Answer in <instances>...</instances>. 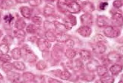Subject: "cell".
<instances>
[{"instance_id": "60d3db41", "label": "cell", "mask_w": 123, "mask_h": 83, "mask_svg": "<svg viewBox=\"0 0 123 83\" xmlns=\"http://www.w3.org/2000/svg\"><path fill=\"white\" fill-rule=\"evenodd\" d=\"M108 6V3L107 2H103L100 4V9L101 10H104V9Z\"/></svg>"}, {"instance_id": "603a6c76", "label": "cell", "mask_w": 123, "mask_h": 83, "mask_svg": "<svg viewBox=\"0 0 123 83\" xmlns=\"http://www.w3.org/2000/svg\"><path fill=\"white\" fill-rule=\"evenodd\" d=\"M9 51V48H8V45L4 43L0 45V53L1 54H7Z\"/></svg>"}, {"instance_id": "6da1fadb", "label": "cell", "mask_w": 123, "mask_h": 83, "mask_svg": "<svg viewBox=\"0 0 123 83\" xmlns=\"http://www.w3.org/2000/svg\"><path fill=\"white\" fill-rule=\"evenodd\" d=\"M59 7H62L63 11H68L70 13H78L81 10L80 5L74 2L70 4H68L66 0H59L58 2Z\"/></svg>"}, {"instance_id": "5bb4252c", "label": "cell", "mask_w": 123, "mask_h": 83, "mask_svg": "<svg viewBox=\"0 0 123 83\" xmlns=\"http://www.w3.org/2000/svg\"><path fill=\"white\" fill-rule=\"evenodd\" d=\"M54 25H55V27L60 32V33H65V31H68V27L63 25V24H61L58 22H54Z\"/></svg>"}, {"instance_id": "9a60e30c", "label": "cell", "mask_w": 123, "mask_h": 83, "mask_svg": "<svg viewBox=\"0 0 123 83\" xmlns=\"http://www.w3.org/2000/svg\"><path fill=\"white\" fill-rule=\"evenodd\" d=\"M96 71H97L99 76L100 77H103L108 73V69L106 68V67L102 66V65H99L97 68H96Z\"/></svg>"}, {"instance_id": "ee69618b", "label": "cell", "mask_w": 123, "mask_h": 83, "mask_svg": "<svg viewBox=\"0 0 123 83\" xmlns=\"http://www.w3.org/2000/svg\"><path fill=\"white\" fill-rule=\"evenodd\" d=\"M22 83H27V82H22Z\"/></svg>"}, {"instance_id": "8992f818", "label": "cell", "mask_w": 123, "mask_h": 83, "mask_svg": "<svg viewBox=\"0 0 123 83\" xmlns=\"http://www.w3.org/2000/svg\"><path fill=\"white\" fill-rule=\"evenodd\" d=\"M65 25L68 28H71V27L73 26V25H75L76 23V18L73 16H68L65 17Z\"/></svg>"}, {"instance_id": "d6986e66", "label": "cell", "mask_w": 123, "mask_h": 83, "mask_svg": "<svg viewBox=\"0 0 123 83\" xmlns=\"http://www.w3.org/2000/svg\"><path fill=\"white\" fill-rule=\"evenodd\" d=\"M22 56L21 50L19 48H14L12 51V57L14 59H19Z\"/></svg>"}, {"instance_id": "74e56055", "label": "cell", "mask_w": 123, "mask_h": 83, "mask_svg": "<svg viewBox=\"0 0 123 83\" xmlns=\"http://www.w3.org/2000/svg\"><path fill=\"white\" fill-rule=\"evenodd\" d=\"M113 6L116 7H120L122 6V2L120 0H117L113 2Z\"/></svg>"}, {"instance_id": "5b68a950", "label": "cell", "mask_w": 123, "mask_h": 83, "mask_svg": "<svg viewBox=\"0 0 123 83\" xmlns=\"http://www.w3.org/2000/svg\"><path fill=\"white\" fill-rule=\"evenodd\" d=\"M78 33L80 35H82L84 37H87V36H89L91 33V27L88 26H82L80 27L78 30Z\"/></svg>"}, {"instance_id": "2e32d148", "label": "cell", "mask_w": 123, "mask_h": 83, "mask_svg": "<svg viewBox=\"0 0 123 83\" xmlns=\"http://www.w3.org/2000/svg\"><path fill=\"white\" fill-rule=\"evenodd\" d=\"M8 76H9V79L12 80L13 82H18L20 79V75L17 73H13L10 72L8 73Z\"/></svg>"}, {"instance_id": "277c9868", "label": "cell", "mask_w": 123, "mask_h": 83, "mask_svg": "<svg viewBox=\"0 0 123 83\" xmlns=\"http://www.w3.org/2000/svg\"><path fill=\"white\" fill-rule=\"evenodd\" d=\"M37 45L39 46V48L41 51H47L49 49V48L50 47V42L43 39V38H40L39 40H38V42H37Z\"/></svg>"}, {"instance_id": "44dd1931", "label": "cell", "mask_w": 123, "mask_h": 83, "mask_svg": "<svg viewBox=\"0 0 123 83\" xmlns=\"http://www.w3.org/2000/svg\"><path fill=\"white\" fill-rule=\"evenodd\" d=\"M45 37L47 38L48 42H55L56 41V36L51 31H48L45 33Z\"/></svg>"}, {"instance_id": "d4e9b609", "label": "cell", "mask_w": 123, "mask_h": 83, "mask_svg": "<svg viewBox=\"0 0 123 83\" xmlns=\"http://www.w3.org/2000/svg\"><path fill=\"white\" fill-rule=\"evenodd\" d=\"M71 73L68 71H62L60 74V78L63 80H68L71 78Z\"/></svg>"}, {"instance_id": "e0dca14e", "label": "cell", "mask_w": 123, "mask_h": 83, "mask_svg": "<svg viewBox=\"0 0 123 83\" xmlns=\"http://www.w3.org/2000/svg\"><path fill=\"white\" fill-rule=\"evenodd\" d=\"M101 82L102 83H113L114 82V78L112 77L111 76L108 75V73L106 75H105L102 77L101 78Z\"/></svg>"}, {"instance_id": "7402d4cb", "label": "cell", "mask_w": 123, "mask_h": 83, "mask_svg": "<svg viewBox=\"0 0 123 83\" xmlns=\"http://www.w3.org/2000/svg\"><path fill=\"white\" fill-rule=\"evenodd\" d=\"M80 57L83 60H88L91 59V53L87 51H81Z\"/></svg>"}, {"instance_id": "4fadbf2b", "label": "cell", "mask_w": 123, "mask_h": 83, "mask_svg": "<svg viewBox=\"0 0 123 83\" xmlns=\"http://www.w3.org/2000/svg\"><path fill=\"white\" fill-rule=\"evenodd\" d=\"M21 13L22 15L25 17V18H30L31 16V11L30 10V8L28 7H21Z\"/></svg>"}, {"instance_id": "f6af8a7d", "label": "cell", "mask_w": 123, "mask_h": 83, "mask_svg": "<svg viewBox=\"0 0 123 83\" xmlns=\"http://www.w3.org/2000/svg\"><path fill=\"white\" fill-rule=\"evenodd\" d=\"M45 1H47V0H45Z\"/></svg>"}, {"instance_id": "7bdbcfd3", "label": "cell", "mask_w": 123, "mask_h": 83, "mask_svg": "<svg viewBox=\"0 0 123 83\" xmlns=\"http://www.w3.org/2000/svg\"><path fill=\"white\" fill-rule=\"evenodd\" d=\"M122 81L123 82V76H122Z\"/></svg>"}, {"instance_id": "52a82bcc", "label": "cell", "mask_w": 123, "mask_h": 83, "mask_svg": "<svg viewBox=\"0 0 123 83\" xmlns=\"http://www.w3.org/2000/svg\"><path fill=\"white\" fill-rule=\"evenodd\" d=\"M112 22L116 26H122L123 23V18L122 15L119 13H115L112 18Z\"/></svg>"}, {"instance_id": "1f68e13d", "label": "cell", "mask_w": 123, "mask_h": 83, "mask_svg": "<svg viewBox=\"0 0 123 83\" xmlns=\"http://www.w3.org/2000/svg\"><path fill=\"white\" fill-rule=\"evenodd\" d=\"M16 3H17L16 0H5V4L7 7L14 6L15 5H16Z\"/></svg>"}, {"instance_id": "e575fe53", "label": "cell", "mask_w": 123, "mask_h": 83, "mask_svg": "<svg viewBox=\"0 0 123 83\" xmlns=\"http://www.w3.org/2000/svg\"><path fill=\"white\" fill-rule=\"evenodd\" d=\"M41 0H29V4L31 6H38L41 4Z\"/></svg>"}, {"instance_id": "f35d334b", "label": "cell", "mask_w": 123, "mask_h": 83, "mask_svg": "<svg viewBox=\"0 0 123 83\" xmlns=\"http://www.w3.org/2000/svg\"><path fill=\"white\" fill-rule=\"evenodd\" d=\"M66 43H67L68 47H69V48H72L73 46H74V41H72V40H70V39H68V40L66 42Z\"/></svg>"}, {"instance_id": "7a4b0ae2", "label": "cell", "mask_w": 123, "mask_h": 83, "mask_svg": "<svg viewBox=\"0 0 123 83\" xmlns=\"http://www.w3.org/2000/svg\"><path fill=\"white\" fill-rule=\"evenodd\" d=\"M23 51H25V53L22 52V56L24 57V58L25 59V60H27L29 62H33L34 61H36L37 59V57L33 54V53L31 51V50L28 48V47H24V48L22 49Z\"/></svg>"}, {"instance_id": "83f0119b", "label": "cell", "mask_w": 123, "mask_h": 83, "mask_svg": "<svg viewBox=\"0 0 123 83\" xmlns=\"http://www.w3.org/2000/svg\"><path fill=\"white\" fill-rule=\"evenodd\" d=\"M0 59L4 62H9L11 60V57L7 54H2L1 57H0Z\"/></svg>"}, {"instance_id": "ffe728a7", "label": "cell", "mask_w": 123, "mask_h": 83, "mask_svg": "<svg viewBox=\"0 0 123 83\" xmlns=\"http://www.w3.org/2000/svg\"><path fill=\"white\" fill-rule=\"evenodd\" d=\"M13 66L17 70H24L25 69V64L22 62H14L13 63Z\"/></svg>"}, {"instance_id": "b9f144b4", "label": "cell", "mask_w": 123, "mask_h": 83, "mask_svg": "<svg viewBox=\"0 0 123 83\" xmlns=\"http://www.w3.org/2000/svg\"><path fill=\"white\" fill-rule=\"evenodd\" d=\"M1 34H2V33H1V31H0V36H1Z\"/></svg>"}, {"instance_id": "d6a6232c", "label": "cell", "mask_w": 123, "mask_h": 83, "mask_svg": "<svg viewBox=\"0 0 123 83\" xmlns=\"http://www.w3.org/2000/svg\"><path fill=\"white\" fill-rule=\"evenodd\" d=\"M15 35H16V37H18L19 39H20L21 37H22L24 39L25 33V32L22 30H19V31H17L15 32Z\"/></svg>"}, {"instance_id": "9c48e42d", "label": "cell", "mask_w": 123, "mask_h": 83, "mask_svg": "<svg viewBox=\"0 0 123 83\" xmlns=\"http://www.w3.org/2000/svg\"><path fill=\"white\" fill-rule=\"evenodd\" d=\"M105 50H106V48H105V46L102 42H97L94 45L93 48V51L98 53H103L105 51Z\"/></svg>"}, {"instance_id": "d590c367", "label": "cell", "mask_w": 123, "mask_h": 83, "mask_svg": "<svg viewBox=\"0 0 123 83\" xmlns=\"http://www.w3.org/2000/svg\"><path fill=\"white\" fill-rule=\"evenodd\" d=\"M32 21L34 23H36V24H38V25H40L42 23V18L39 17V16H34L33 17V19H32Z\"/></svg>"}, {"instance_id": "f546056e", "label": "cell", "mask_w": 123, "mask_h": 83, "mask_svg": "<svg viewBox=\"0 0 123 83\" xmlns=\"http://www.w3.org/2000/svg\"><path fill=\"white\" fill-rule=\"evenodd\" d=\"M13 67V64H10V63H8V62H5V64H3V66H2L3 69H4L6 72H7V71H11V70L12 69Z\"/></svg>"}, {"instance_id": "8fae6325", "label": "cell", "mask_w": 123, "mask_h": 83, "mask_svg": "<svg viewBox=\"0 0 123 83\" xmlns=\"http://www.w3.org/2000/svg\"><path fill=\"white\" fill-rule=\"evenodd\" d=\"M81 20H82V22L83 24H85V25H91L92 23V17L90 14L86 13V14H84L83 16H82Z\"/></svg>"}, {"instance_id": "484cf974", "label": "cell", "mask_w": 123, "mask_h": 83, "mask_svg": "<svg viewBox=\"0 0 123 83\" xmlns=\"http://www.w3.org/2000/svg\"><path fill=\"white\" fill-rule=\"evenodd\" d=\"M23 77H24V79L26 80V81H32L34 79V75L32 74L31 73H29V72H27V73H25L23 74Z\"/></svg>"}, {"instance_id": "ba28073f", "label": "cell", "mask_w": 123, "mask_h": 83, "mask_svg": "<svg viewBox=\"0 0 123 83\" xmlns=\"http://www.w3.org/2000/svg\"><path fill=\"white\" fill-rule=\"evenodd\" d=\"M123 68V66L122 64H115L112 65L110 68V71L111 72V73L113 75H117L122 71Z\"/></svg>"}, {"instance_id": "4316f807", "label": "cell", "mask_w": 123, "mask_h": 83, "mask_svg": "<svg viewBox=\"0 0 123 83\" xmlns=\"http://www.w3.org/2000/svg\"><path fill=\"white\" fill-rule=\"evenodd\" d=\"M76 56V51L72 49H68L66 51V57L69 59H73Z\"/></svg>"}, {"instance_id": "8d00e7d4", "label": "cell", "mask_w": 123, "mask_h": 83, "mask_svg": "<svg viewBox=\"0 0 123 83\" xmlns=\"http://www.w3.org/2000/svg\"><path fill=\"white\" fill-rule=\"evenodd\" d=\"M4 19H5V20L7 22L11 23V22L13 19V17L11 14H8V15L5 16L4 17Z\"/></svg>"}, {"instance_id": "3957f363", "label": "cell", "mask_w": 123, "mask_h": 83, "mask_svg": "<svg viewBox=\"0 0 123 83\" xmlns=\"http://www.w3.org/2000/svg\"><path fill=\"white\" fill-rule=\"evenodd\" d=\"M104 34H105V36H108V37L113 38V37H116V36H117L119 34V32L117 30H116L112 26H108L105 27V29L104 30Z\"/></svg>"}, {"instance_id": "4dcf8cb0", "label": "cell", "mask_w": 123, "mask_h": 83, "mask_svg": "<svg viewBox=\"0 0 123 83\" xmlns=\"http://www.w3.org/2000/svg\"><path fill=\"white\" fill-rule=\"evenodd\" d=\"M46 67H47L46 63L43 61L39 62V63L37 64V69H39V70H44L45 68H46Z\"/></svg>"}, {"instance_id": "30bf717a", "label": "cell", "mask_w": 123, "mask_h": 83, "mask_svg": "<svg viewBox=\"0 0 123 83\" xmlns=\"http://www.w3.org/2000/svg\"><path fill=\"white\" fill-rule=\"evenodd\" d=\"M70 39L69 36L64 33H59L56 35V40L59 42H65Z\"/></svg>"}, {"instance_id": "ac0fdd59", "label": "cell", "mask_w": 123, "mask_h": 83, "mask_svg": "<svg viewBox=\"0 0 123 83\" xmlns=\"http://www.w3.org/2000/svg\"><path fill=\"white\" fill-rule=\"evenodd\" d=\"M54 13V7H52V5H46L45 7L44 8V13L46 16H50L52 15L53 13Z\"/></svg>"}, {"instance_id": "836d02e7", "label": "cell", "mask_w": 123, "mask_h": 83, "mask_svg": "<svg viewBox=\"0 0 123 83\" xmlns=\"http://www.w3.org/2000/svg\"><path fill=\"white\" fill-rule=\"evenodd\" d=\"M36 31H37V28H36V27H35V26H34L33 25H32V24L29 25L27 27V31H28V33H34Z\"/></svg>"}, {"instance_id": "ab89813d", "label": "cell", "mask_w": 123, "mask_h": 83, "mask_svg": "<svg viewBox=\"0 0 123 83\" xmlns=\"http://www.w3.org/2000/svg\"><path fill=\"white\" fill-rule=\"evenodd\" d=\"M48 81H49V83H62L61 82H59L56 79H52V78H50L48 79Z\"/></svg>"}, {"instance_id": "cb8c5ba5", "label": "cell", "mask_w": 123, "mask_h": 83, "mask_svg": "<svg viewBox=\"0 0 123 83\" xmlns=\"http://www.w3.org/2000/svg\"><path fill=\"white\" fill-rule=\"evenodd\" d=\"M120 59H121V57L119 55L115 54V53H111L108 57V60H110L111 62H117Z\"/></svg>"}, {"instance_id": "f1b7e54d", "label": "cell", "mask_w": 123, "mask_h": 83, "mask_svg": "<svg viewBox=\"0 0 123 83\" xmlns=\"http://www.w3.org/2000/svg\"><path fill=\"white\" fill-rule=\"evenodd\" d=\"M24 26H25V22H24L22 19H19L18 21L16 22V27L18 29L22 30V29L23 28V27H24Z\"/></svg>"}, {"instance_id": "7c38bea8", "label": "cell", "mask_w": 123, "mask_h": 83, "mask_svg": "<svg viewBox=\"0 0 123 83\" xmlns=\"http://www.w3.org/2000/svg\"><path fill=\"white\" fill-rule=\"evenodd\" d=\"M98 26L99 27H104L105 25H107L108 24V19L105 16H100L97 18V20H96Z\"/></svg>"}]
</instances>
